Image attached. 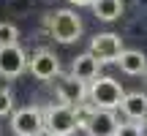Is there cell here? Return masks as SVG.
I'll use <instances>...</instances> for the list:
<instances>
[{
  "instance_id": "1",
  "label": "cell",
  "mask_w": 147,
  "mask_h": 136,
  "mask_svg": "<svg viewBox=\"0 0 147 136\" xmlns=\"http://www.w3.org/2000/svg\"><path fill=\"white\" fill-rule=\"evenodd\" d=\"M44 30L57 44H74V41L82 38V19H79L76 11L60 8V11H55V14L44 16Z\"/></svg>"
},
{
  "instance_id": "2",
  "label": "cell",
  "mask_w": 147,
  "mask_h": 136,
  "mask_svg": "<svg viewBox=\"0 0 147 136\" xmlns=\"http://www.w3.org/2000/svg\"><path fill=\"white\" fill-rule=\"evenodd\" d=\"M87 98L95 109H106V112H115L120 109L123 98H125V90L117 79L112 76H98L95 82L87 84Z\"/></svg>"
},
{
  "instance_id": "3",
  "label": "cell",
  "mask_w": 147,
  "mask_h": 136,
  "mask_svg": "<svg viewBox=\"0 0 147 136\" xmlns=\"http://www.w3.org/2000/svg\"><path fill=\"white\" fill-rule=\"evenodd\" d=\"M76 128H79L76 109L63 104H52L44 109V131H49L52 136H71Z\"/></svg>"
},
{
  "instance_id": "4",
  "label": "cell",
  "mask_w": 147,
  "mask_h": 136,
  "mask_svg": "<svg viewBox=\"0 0 147 136\" xmlns=\"http://www.w3.org/2000/svg\"><path fill=\"white\" fill-rule=\"evenodd\" d=\"M87 52L93 55L98 63H117L120 55L125 52V46H123L120 33H98V36H93Z\"/></svg>"
},
{
  "instance_id": "5",
  "label": "cell",
  "mask_w": 147,
  "mask_h": 136,
  "mask_svg": "<svg viewBox=\"0 0 147 136\" xmlns=\"http://www.w3.org/2000/svg\"><path fill=\"white\" fill-rule=\"evenodd\" d=\"M55 93H57V101L63 106L76 109V106H82L84 98H87V84L79 82L74 73H60L57 82H55Z\"/></svg>"
},
{
  "instance_id": "6",
  "label": "cell",
  "mask_w": 147,
  "mask_h": 136,
  "mask_svg": "<svg viewBox=\"0 0 147 136\" xmlns=\"http://www.w3.org/2000/svg\"><path fill=\"white\" fill-rule=\"evenodd\" d=\"M11 128L16 136H38L44 131V109L41 106H25L11 114Z\"/></svg>"
},
{
  "instance_id": "7",
  "label": "cell",
  "mask_w": 147,
  "mask_h": 136,
  "mask_svg": "<svg viewBox=\"0 0 147 136\" xmlns=\"http://www.w3.org/2000/svg\"><path fill=\"white\" fill-rule=\"evenodd\" d=\"M27 71H30L38 82H49V79L60 76V60H57V55H52L49 49H38L30 57V63H27Z\"/></svg>"
},
{
  "instance_id": "8",
  "label": "cell",
  "mask_w": 147,
  "mask_h": 136,
  "mask_svg": "<svg viewBox=\"0 0 147 136\" xmlns=\"http://www.w3.org/2000/svg\"><path fill=\"white\" fill-rule=\"evenodd\" d=\"M27 55H25V49L16 44V46H3L0 49V76H5V79H14V76H19V73H25L27 71Z\"/></svg>"
},
{
  "instance_id": "9",
  "label": "cell",
  "mask_w": 147,
  "mask_h": 136,
  "mask_svg": "<svg viewBox=\"0 0 147 136\" xmlns=\"http://www.w3.org/2000/svg\"><path fill=\"white\" fill-rule=\"evenodd\" d=\"M117 128H120V120L115 117V112L106 109H93L84 123V131L90 136H117Z\"/></svg>"
},
{
  "instance_id": "10",
  "label": "cell",
  "mask_w": 147,
  "mask_h": 136,
  "mask_svg": "<svg viewBox=\"0 0 147 136\" xmlns=\"http://www.w3.org/2000/svg\"><path fill=\"white\" fill-rule=\"evenodd\" d=\"M98 68H101V63H98V60H95L90 52H84V55H76V57H74V63H71V73L79 79V82L90 84V82H95V79L101 76Z\"/></svg>"
},
{
  "instance_id": "11",
  "label": "cell",
  "mask_w": 147,
  "mask_h": 136,
  "mask_svg": "<svg viewBox=\"0 0 147 136\" xmlns=\"http://www.w3.org/2000/svg\"><path fill=\"white\" fill-rule=\"evenodd\" d=\"M120 109L131 123H144L147 120V93H139V90L136 93H125Z\"/></svg>"
},
{
  "instance_id": "12",
  "label": "cell",
  "mask_w": 147,
  "mask_h": 136,
  "mask_svg": "<svg viewBox=\"0 0 147 136\" xmlns=\"http://www.w3.org/2000/svg\"><path fill=\"white\" fill-rule=\"evenodd\" d=\"M117 65H120V71L128 73V76L147 73V57H144V52H139V49H125V52L120 55V60H117Z\"/></svg>"
},
{
  "instance_id": "13",
  "label": "cell",
  "mask_w": 147,
  "mask_h": 136,
  "mask_svg": "<svg viewBox=\"0 0 147 136\" xmlns=\"http://www.w3.org/2000/svg\"><path fill=\"white\" fill-rule=\"evenodd\" d=\"M90 8H93L95 19H101V22H115V19H120V16H123V0H95Z\"/></svg>"
},
{
  "instance_id": "14",
  "label": "cell",
  "mask_w": 147,
  "mask_h": 136,
  "mask_svg": "<svg viewBox=\"0 0 147 136\" xmlns=\"http://www.w3.org/2000/svg\"><path fill=\"white\" fill-rule=\"evenodd\" d=\"M16 41H19V30H16V25H11V22H0V49H3V46H16Z\"/></svg>"
},
{
  "instance_id": "15",
  "label": "cell",
  "mask_w": 147,
  "mask_h": 136,
  "mask_svg": "<svg viewBox=\"0 0 147 136\" xmlns=\"http://www.w3.org/2000/svg\"><path fill=\"white\" fill-rule=\"evenodd\" d=\"M8 114H14V95H11V90L0 87V117Z\"/></svg>"
},
{
  "instance_id": "16",
  "label": "cell",
  "mask_w": 147,
  "mask_h": 136,
  "mask_svg": "<svg viewBox=\"0 0 147 136\" xmlns=\"http://www.w3.org/2000/svg\"><path fill=\"white\" fill-rule=\"evenodd\" d=\"M8 11L16 16H27L33 11V0H8Z\"/></svg>"
},
{
  "instance_id": "17",
  "label": "cell",
  "mask_w": 147,
  "mask_h": 136,
  "mask_svg": "<svg viewBox=\"0 0 147 136\" xmlns=\"http://www.w3.org/2000/svg\"><path fill=\"white\" fill-rule=\"evenodd\" d=\"M117 136H142V125L125 120V123H120V128H117Z\"/></svg>"
},
{
  "instance_id": "18",
  "label": "cell",
  "mask_w": 147,
  "mask_h": 136,
  "mask_svg": "<svg viewBox=\"0 0 147 136\" xmlns=\"http://www.w3.org/2000/svg\"><path fill=\"white\" fill-rule=\"evenodd\" d=\"M68 3H74V5H93L95 0H68Z\"/></svg>"
},
{
  "instance_id": "19",
  "label": "cell",
  "mask_w": 147,
  "mask_h": 136,
  "mask_svg": "<svg viewBox=\"0 0 147 136\" xmlns=\"http://www.w3.org/2000/svg\"><path fill=\"white\" fill-rule=\"evenodd\" d=\"M38 136H52V133H49V131H41V133H38Z\"/></svg>"
},
{
  "instance_id": "20",
  "label": "cell",
  "mask_w": 147,
  "mask_h": 136,
  "mask_svg": "<svg viewBox=\"0 0 147 136\" xmlns=\"http://www.w3.org/2000/svg\"><path fill=\"white\" fill-rule=\"evenodd\" d=\"M144 82H147V73H144Z\"/></svg>"
}]
</instances>
